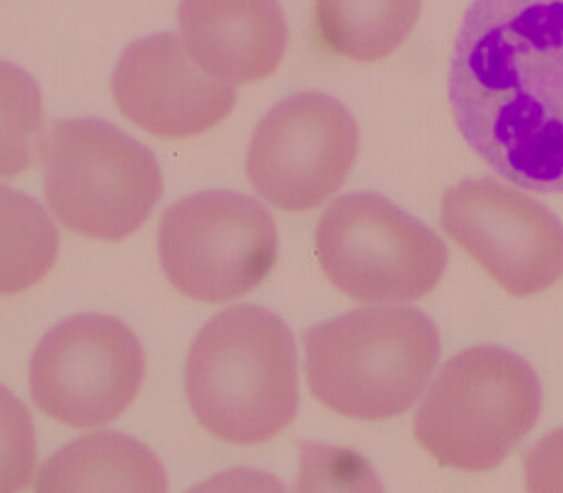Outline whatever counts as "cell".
I'll return each mask as SVG.
<instances>
[{
	"instance_id": "1",
	"label": "cell",
	"mask_w": 563,
	"mask_h": 493,
	"mask_svg": "<svg viewBox=\"0 0 563 493\" xmlns=\"http://www.w3.org/2000/svg\"><path fill=\"white\" fill-rule=\"evenodd\" d=\"M450 103L498 176L563 194V0H475L451 57Z\"/></svg>"
},
{
	"instance_id": "2",
	"label": "cell",
	"mask_w": 563,
	"mask_h": 493,
	"mask_svg": "<svg viewBox=\"0 0 563 493\" xmlns=\"http://www.w3.org/2000/svg\"><path fill=\"white\" fill-rule=\"evenodd\" d=\"M186 395L199 423L225 442L251 446L278 437L300 405L290 328L251 304L217 314L191 343Z\"/></svg>"
},
{
	"instance_id": "3",
	"label": "cell",
	"mask_w": 563,
	"mask_h": 493,
	"mask_svg": "<svg viewBox=\"0 0 563 493\" xmlns=\"http://www.w3.org/2000/svg\"><path fill=\"white\" fill-rule=\"evenodd\" d=\"M316 397L361 420L398 417L432 380L442 355L438 328L410 306H376L318 324L303 336Z\"/></svg>"
},
{
	"instance_id": "4",
	"label": "cell",
	"mask_w": 563,
	"mask_h": 493,
	"mask_svg": "<svg viewBox=\"0 0 563 493\" xmlns=\"http://www.w3.org/2000/svg\"><path fill=\"white\" fill-rule=\"evenodd\" d=\"M542 408L530 363L498 346L461 351L443 365L413 420V435L442 465L487 472L532 430Z\"/></svg>"
},
{
	"instance_id": "5",
	"label": "cell",
	"mask_w": 563,
	"mask_h": 493,
	"mask_svg": "<svg viewBox=\"0 0 563 493\" xmlns=\"http://www.w3.org/2000/svg\"><path fill=\"white\" fill-rule=\"evenodd\" d=\"M42 154L47 204L67 229L84 238H131L162 198L156 156L99 119L57 121Z\"/></svg>"
},
{
	"instance_id": "6",
	"label": "cell",
	"mask_w": 563,
	"mask_h": 493,
	"mask_svg": "<svg viewBox=\"0 0 563 493\" xmlns=\"http://www.w3.org/2000/svg\"><path fill=\"white\" fill-rule=\"evenodd\" d=\"M323 275L361 303H410L440 285L448 249L422 221L376 194H347L320 219Z\"/></svg>"
},
{
	"instance_id": "7",
	"label": "cell",
	"mask_w": 563,
	"mask_h": 493,
	"mask_svg": "<svg viewBox=\"0 0 563 493\" xmlns=\"http://www.w3.org/2000/svg\"><path fill=\"white\" fill-rule=\"evenodd\" d=\"M164 275L181 295L227 303L271 275L278 231L261 201L235 191H201L164 213L158 233Z\"/></svg>"
},
{
	"instance_id": "8",
	"label": "cell",
	"mask_w": 563,
	"mask_h": 493,
	"mask_svg": "<svg viewBox=\"0 0 563 493\" xmlns=\"http://www.w3.org/2000/svg\"><path fill=\"white\" fill-rule=\"evenodd\" d=\"M144 370V350L124 324L85 314L42 338L32 355L30 391L47 417L69 427H104L139 395Z\"/></svg>"
},
{
	"instance_id": "9",
	"label": "cell",
	"mask_w": 563,
	"mask_h": 493,
	"mask_svg": "<svg viewBox=\"0 0 563 493\" xmlns=\"http://www.w3.org/2000/svg\"><path fill=\"white\" fill-rule=\"evenodd\" d=\"M357 152V123L345 105L306 91L264 114L251 139L246 176L268 204L306 211L338 194Z\"/></svg>"
},
{
	"instance_id": "10",
	"label": "cell",
	"mask_w": 563,
	"mask_h": 493,
	"mask_svg": "<svg viewBox=\"0 0 563 493\" xmlns=\"http://www.w3.org/2000/svg\"><path fill=\"white\" fill-rule=\"evenodd\" d=\"M442 228L508 295L544 293L563 276V226L550 209L493 178L445 191Z\"/></svg>"
},
{
	"instance_id": "11",
	"label": "cell",
	"mask_w": 563,
	"mask_h": 493,
	"mask_svg": "<svg viewBox=\"0 0 563 493\" xmlns=\"http://www.w3.org/2000/svg\"><path fill=\"white\" fill-rule=\"evenodd\" d=\"M113 97L129 121L162 139L207 133L236 103L233 86L206 74L174 34L136 40L122 52Z\"/></svg>"
},
{
	"instance_id": "12",
	"label": "cell",
	"mask_w": 563,
	"mask_h": 493,
	"mask_svg": "<svg viewBox=\"0 0 563 493\" xmlns=\"http://www.w3.org/2000/svg\"><path fill=\"white\" fill-rule=\"evenodd\" d=\"M179 30L191 59L229 86L273 76L288 46L278 0H181Z\"/></svg>"
},
{
	"instance_id": "13",
	"label": "cell",
	"mask_w": 563,
	"mask_h": 493,
	"mask_svg": "<svg viewBox=\"0 0 563 493\" xmlns=\"http://www.w3.org/2000/svg\"><path fill=\"white\" fill-rule=\"evenodd\" d=\"M36 492H168L161 460L134 438L103 430L62 448L40 470Z\"/></svg>"
},
{
	"instance_id": "14",
	"label": "cell",
	"mask_w": 563,
	"mask_h": 493,
	"mask_svg": "<svg viewBox=\"0 0 563 493\" xmlns=\"http://www.w3.org/2000/svg\"><path fill=\"white\" fill-rule=\"evenodd\" d=\"M420 12L422 0H313L321 44L358 64L395 54L412 34Z\"/></svg>"
},
{
	"instance_id": "15",
	"label": "cell",
	"mask_w": 563,
	"mask_h": 493,
	"mask_svg": "<svg viewBox=\"0 0 563 493\" xmlns=\"http://www.w3.org/2000/svg\"><path fill=\"white\" fill-rule=\"evenodd\" d=\"M59 235L38 201L0 184V295H19L56 265Z\"/></svg>"
},
{
	"instance_id": "16",
	"label": "cell",
	"mask_w": 563,
	"mask_h": 493,
	"mask_svg": "<svg viewBox=\"0 0 563 493\" xmlns=\"http://www.w3.org/2000/svg\"><path fill=\"white\" fill-rule=\"evenodd\" d=\"M44 127L42 94L22 67L0 62V176L14 178L36 161Z\"/></svg>"
},
{
	"instance_id": "17",
	"label": "cell",
	"mask_w": 563,
	"mask_h": 493,
	"mask_svg": "<svg viewBox=\"0 0 563 493\" xmlns=\"http://www.w3.org/2000/svg\"><path fill=\"white\" fill-rule=\"evenodd\" d=\"M36 468V430L29 408L0 385V493L19 492Z\"/></svg>"
},
{
	"instance_id": "18",
	"label": "cell",
	"mask_w": 563,
	"mask_h": 493,
	"mask_svg": "<svg viewBox=\"0 0 563 493\" xmlns=\"http://www.w3.org/2000/svg\"><path fill=\"white\" fill-rule=\"evenodd\" d=\"M526 485L530 492H563V428L528 452Z\"/></svg>"
}]
</instances>
